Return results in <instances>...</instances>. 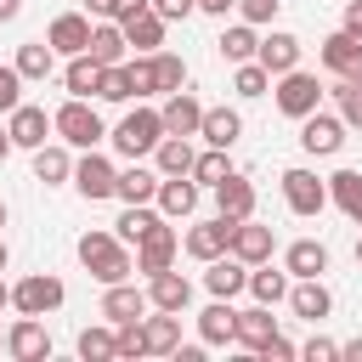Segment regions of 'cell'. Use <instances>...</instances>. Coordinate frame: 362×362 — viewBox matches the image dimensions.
<instances>
[{"label": "cell", "mask_w": 362, "mask_h": 362, "mask_svg": "<svg viewBox=\"0 0 362 362\" xmlns=\"http://www.w3.org/2000/svg\"><path fill=\"white\" fill-rule=\"evenodd\" d=\"M74 249H79V266H85L96 283H124V277L136 272V260H130V249H124L119 232H85Z\"/></svg>", "instance_id": "6da1fadb"}, {"label": "cell", "mask_w": 362, "mask_h": 362, "mask_svg": "<svg viewBox=\"0 0 362 362\" xmlns=\"http://www.w3.org/2000/svg\"><path fill=\"white\" fill-rule=\"evenodd\" d=\"M51 130H57V141H68V147H96L107 130H102V113L90 107V96H68L57 113H51Z\"/></svg>", "instance_id": "7a4b0ae2"}, {"label": "cell", "mask_w": 362, "mask_h": 362, "mask_svg": "<svg viewBox=\"0 0 362 362\" xmlns=\"http://www.w3.org/2000/svg\"><path fill=\"white\" fill-rule=\"evenodd\" d=\"M158 136H164V119H158V107H136V113H124V119H119V130H113V147H119L124 158H147V153L158 147Z\"/></svg>", "instance_id": "3957f363"}, {"label": "cell", "mask_w": 362, "mask_h": 362, "mask_svg": "<svg viewBox=\"0 0 362 362\" xmlns=\"http://www.w3.org/2000/svg\"><path fill=\"white\" fill-rule=\"evenodd\" d=\"M62 300H68V288H62V277H51V272H34V277L11 283V305H17L23 317H51Z\"/></svg>", "instance_id": "277c9868"}, {"label": "cell", "mask_w": 362, "mask_h": 362, "mask_svg": "<svg viewBox=\"0 0 362 362\" xmlns=\"http://www.w3.org/2000/svg\"><path fill=\"white\" fill-rule=\"evenodd\" d=\"M317 107H322V85H317V74H305V68L277 74V113L305 119V113H317Z\"/></svg>", "instance_id": "5b68a950"}, {"label": "cell", "mask_w": 362, "mask_h": 362, "mask_svg": "<svg viewBox=\"0 0 362 362\" xmlns=\"http://www.w3.org/2000/svg\"><path fill=\"white\" fill-rule=\"evenodd\" d=\"M283 204L294 209V215H322L328 209V181L317 175V170H283Z\"/></svg>", "instance_id": "8992f818"}, {"label": "cell", "mask_w": 362, "mask_h": 362, "mask_svg": "<svg viewBox=\"0 0 362 362\" xmlns=\"http://www.w3.org/2000/svg\"><path fill=\"white\" fill-rule=\"evenodd\" d=\"M300 147H305L311 158H334V153L345 147V119H339V113H322V107L305 113V119H300Z\"/></svg>", "instance_id": "52a82bcc"}, {"label": "cell", "mask_w": 362, "mask_h": 362, "mask_svg": "<svg viewBox=\"0 0 362 362\" xmlns=\"http://www.w3.org/2000/svg\"><path fill=\"white\" fill-rule=\"evenodd\" d=\"M317 62L328 68V74H339V79H351V85H362V40L356 34H345V28H334L322 45H317Z\"/></svg>", "instance_id": "ba28073f"}, {"label": "cell", "mask_w": 362, "mask_h": 362, "mask_svg": "<svg viewBox=\"0 0 362 362\" xmlns=\"http://www.w3.org/2000/svg\"><path fill=\"white\" fill-rule=\"evenodd\" d=\"M113 181H119V170H113L96 147H85V158H74V187H79V198H85V204L113 198Z\"/></svg>", "instance_id": "9c48e42d"}, {"label": "cell", "mask_w": 362, "mask_h": 362, "mask_svg": "<svg viewBox=\"0 0 362 362\" xmlns=\"http://www.w3.org/2000/svg\"><path fill=\"white\" fill-rule=\"evenodd\" d=\"M175 249H181V238H175V226H164V221H153L141 238H136V272H164L170 260H175Z\"/></svg>", "instance_id": "30bf717a"}, {"label": "cell", "mask_w": 362, "mask_h": 362, "mask_svg": "<svg viewBox=\"0 0 362 362\" xmlns=\"http://www.w3.org/2000/svg\"><path fill=\"white\" fill-rule=\"evenodd\" d=\"M6 130H11V147H45L51 141V113L45 107H34V102H17L11 113H6Z\"/></svg>", "instance_id": "8fae6325"}, {"label": "cell", "mask_w": 362, "mask_h": 362, "mask_svg": "<svg viewBox=\"0 0 362 362\" xmlns=\"http://www.w3.org/2000/svg\"><path fill=\"white\" fill-rule=\"evenodd\" d=\"M272 249H277L272 226H260L255 215H249V221H232V243H226V255H238L243 266H260V260H272Z\"/></svg>", "instance_id": "7c38bea8"}, {"label": "cell", "mask_w": 362, "mask_h": 362, "mask_svg": "<svg viewBox=\"0 0 362 362\" xmlns=\"http://www.w3.org/2000/svg\"><path fill=\"white\" fill-rule=\"evenodd\" d=\"M153 204H158L164 221H187V215L198 209V181H192V175H158Z\"/></svg>", "instance_id": "4fadbf2b"}, {"label": "cell", "mask_w": 362, "mask_h": 362, "mask_svg": "<svg viewBox=\"0 0 362 362\" xmlns=\"http://www.w3.org/2000/svg\"><path fill=\"white\" fill-rule=\"evenodd\" d=\"M6 351H11L17 362H45V356H51L45 322H40V317H17V322L6 328Z\"/></svg>", "instance_id": "5bb4252c"}, {"label": "cell", "mask_w": 362, "mask_h": 362, "mask_svg": "<svg viewBox=\"0 0 362 362\" xmlns=\"http://www.w3.org/2000/svg\"><path fill=\"white\" fill-rule=\"evenodd\" d=\"M45 45H51L57 57H79V51L90 45V17H85V11H62V17H51Z\"/></svg>", "instance_id": "9a60e30c"}, {"label": "cell", "mask_w": 362, "mask_h": 362, "mask_svg": "<svg viewBox=\"0 0 362 362\" xmlns=\"http://www.w3.org/2000/svg\"><path fill=\"white\" fill-rule=\"evenodd\" d=\"M300 51H305V45H300V40L288 34V28H272V34H266V40L255 45V62H260V68H266V74L277 79V74L300 68Z\"/></svg>", "instance_id": "2e32d148"}, {"label": "cell", "mask_w": 362, "mask_h": 362, "mask_svg": "<svg viewBox=\"0 0 362 362\" xmlns=\"http://www.w3.org/2000/svg\"><path fill=\"white\" fill-rule=\"evenodd\" d=\"M147 305H153V311H187V305H192V283H187L175 266H164V272L147 277Z\"/></svg>", "instance_id": "e0dca14e"}, {"label": "cell", "mask_w": 362, "mask_h": 362, "mask_svg": "<svg viewBox=\"0 0 362 362\" xmlns=\"http://www.w3.org/2000/svg\"><path fill=\"white\" fill-rule=\"evenodd\" d=\"M158 119H164V136H198L204 102H198L192 90H170V96H164V107H158Z\"/></svg>", "instance_id": "ac0fdd59"}, {"label": "cell", "mask_w": 362, "mask_h": 362, "mask_svg": "<svg viewBox=\"0 0 362 362\" xmlns=\"http://www.w3.org/2000/svg\"><path fill=\"white\" fill-rule=\"evenodd\" d=\"M215 215H226V221H249L255 215V181L249 175H226V181H215Z\"/></svg>", "instance_id": "d6986e66"}, {"label": "cell", "mask_w": 362, "mask_h": 362, "mask_svg": "<svg viewBox=\"0 0 362 362\" xmlns=\"http://www.w3.org/2000/svg\"><path fill=\"white\" fill-rule=\"evenodd\" d=\"M102 317H107V322L147 317V288H136L130 277H124V283H102Z\"/></svg>", "instance_id": "ffe728a7"}, {"label": "cell", "mask_w": 362, "mask_h": 362, "mask_svg": "<svg viewBox=\"0 0 362 362\" xmlns=\"http://www.w3.org/2000/svg\"><path fill=\"white\" fill-rule=\"evenodd\" d=\"M288 305H294V317L322 322V317L334 311V294H328V283H322V277H294V283H288Z\"/></svg>", "instance_id": "44dd1931"}, {"label": "cell", "mask_w": 362, "mask_h": 362, "mask_svg": "<svg viewBox=\"0 0 362 362\" xmlns=\"http://www.w3.org/2000/svg\"><path fill=\"white\" fill-rule=\"evenodd\" d=\"M85 57H90V62H102V68L124 62V57H130V40H124V28H119L113 17L90 23V45H85Z\"/></svg>", "instance_id": "7402d4cb"}, {"label": "cell", "mask_w": 362, "mask_h": 362, "mask_svg": "<svg viewBox=\"0 0 362 362\" xmlns=\"http://www.w3.org/2000/svg\"><path fill=\"white\" fill-rule=\"evenodd\" d=\"M226 243H232V221L226 215H215V221H198L192 232H187V255L192 260H215V255H226Z\"/></svg>", "instance_id": "603a6c76"}, {"label": "cell", "mask_w": 362, "mask_h": 362, "mask_svg": "<svg viewBox=\"0 0 362 362\" xmlns=\"http://www.w3.org/2000/svg\"><path fill=\"white\" fill-rule=\"evenodd\" d=\"M204 288H209L215 300H232V294H243V288H249V266H243L238 255H215V260H209V272H204Z\"/></svg>", "instance_id": "cb8c5ba5"}, {"label": "cell", "mask_w": 362, "mask_h": 362, "mask_svg": "<svg viewBox=\"0 0 362 362\" xmlns=\"http://www.w3.org/2000/svg\"><path fill=\"white\" fill-rule=\"evenodd\" d=\"M198 136L209 141V147H238V136H243V119H238V107H204V119H198Z\"/></svg>", "instance_id": "d4e9b609"}, {"label": "cell", "mask_w": 362, "mask_h": 362, "mask_svg": "<svg viewBox=\"0 0 362 362\" xmlns=\"http://www.w3.org/2000/svg\"><path fill=\"white\" fill-rule=\"evenodd\" d=\"M34 181H45V187H62V181H74L68 141H45V147H34Z\"/></svg>", "instance_id": "484cf974"}, {"label": "cell", "mask_w": 362, "mask_h": 362, "mask_svg": "<svg viewBox=\"0 0 362 362\" xmlns=\"http://www.w3.org/2000/svg\"><path fill=\"white\" fill-rule=\"evenodd\" d=\"M232 334H238V311H232V300H215V305L198 311V339H204V345H232Z\"/></svg>", "instance_id": "4316f807"}, {"label": "cell", "mask_w": 362, "mask_h": 362, "mask_svg": "<svg viewBox=\"0 0 362 362\" xmlns=\"http://www.w3.org/2000/svg\"><path fill=\"white\" fill-rule=\"evenodd\" d=\"M272 334H277V317H272V305H260V300H255L249 311H238V334H232V339H238L243 351H260Z\"/></svg>", "instance_id": "83f0119b"}, {"label": "cell", "mask_w": 362, "mask_h": 362, "mask_svg": "<svg viewBox=\"0 0 362 362\" xmlns=\"http://www.w3.org/2000/svg\"><path fill=\"white\" fill-rule=\"evenodd\" d=\"M141 334H147V356H175V345H181V311L141 317Z\"/></svg>", "instance_id": "f1b7e54d"}, {"label": "cell", "mask_w": 362, "mask_h": 362, "mask_svg": "<svg viewBox=\"0 0 362 362\" xmlns=\"http://www.w3.org/2000/svg\"><path fill=\"white\" fill-rule=\"evenodd\" d=\"M192 141L187 136H158V147H153V170L158 175H192Z\"/></svg>", "instance_id": "f546056e"}, {"label": "cell", "mask_w": 362, "mask_h": 362, "mask_svg": "<svg viewBox=\"0 0 362 362\" xmlns=\"http://www.w3.org/2000/svg\"><path fill=\"white\" fill-rule=\"evenodd\" d=\"M153 192H158V170H147V164H136V158H130V170H119V181H113V198H124V204H153Z\"/></svg>", "instance_id": "4dcf8cb0"}, {"label": "cell", "mask_w": 362, "mask_h": 362, "mask_svg": "<svg viewBox=\"0 0 362 362\" xmlns=\"http://www.w3.org/2000/svg\"><path fill=\"white\" fill-rule=\"evenodd\" d=\"M283 272H288V277H322V272H328V249H322L317 238H300V243H288Z\"/></svg>", "instance_id": "1f68e13d"}, {"label": "cell", "mask_w": 362, "mask_h": 362, "mask_svg": "<svg viewBox=\"0 0 362 362\" xmlns=\"http://www.w3.org/2000/svg\"><path fill=\"white\" fill-rule=\"evenodd\" d=\"M328 204H339V209L362 226V170H334V175H328Z\"/></svg>", "instance_id": "d6a6232c"}, {"label": "cell", "mask_w": 362, "mask_h": 362, "mask_svg": "<svg viewBox=\"0 0 362 362\" xmlns=\"http://www.w3.org/2000/svg\"><path fill=\"white\" fill-rule=\"evenodd\" d=\"M119 28H124V40H130L136 51H158V45H164V17H158L153 6H147V11H136V17H124Z\"/></svg>", "instance_id": "836d02e7"}, {"label": "cell", "mask_w": 362, "mask_h": 362, "mask_svg": "<svg viewBox=\"0 0 362 362\" xmlns=\"http://www.w3.org/2000/svg\"><path fill=\"white\" fill-rule=\"evenodd\" d=\"M147 68H153V96H170L187 85V62L175 51H147Z\"/></svg>", "instance_id": "e575fe53"}, {"label": "cell", "mask_w": 362, "mask_h": 362, "mask_svg": "<svg viewBox=\"0 0 362 362\" xmlns=\"http://www.w3.org/2000/svg\"><path fill=\"white\" fill-rule=\"evenodd\" d=\"M23 79H51L57 74V51L45 45V40H28V45H17V62H11Z\"/></svg>", "instance_id": "d590c367"}, {"label": "cell", "mask_w": 362, "mask_h": 362, "mask_svg": "<svg viewBox=\"0 0 362 362\" xmlns=\"http://www.w3.org/2000/svg\"><path fill=\"white\" fill-rule=\"evenodd\" d=\"M249 294H255L260 305H277V300H288V272H272V260L249 266Z\"/></svg>", "instance_id": "8d00e7d4"}, {"label": "cell", "mask_w": 362, "mask_h": 362, "mask_svg": "<svg viewBox=\"0 0 362 362\" xmlns=\"http://www.w3.org/2000/svg\"><path fill=\"white\" fill-rule=\"evenodd\" d=\"M62 85H68V96H96V85H102V62H90L85 51H79V57H68Z\"/></svg>", "instance_id": "74e56055"}, {"label": "cell", "mask_w": 362, "mask_h": 362, "mask_svg": "<svg viewBox=\"0 0 362 362\" xmlns=\"http://www.w3.org/2000/svg\"><path fill=\"white\" fill-rule=\"evenodd\" d=\"M215 45H221V57H226V62L238 68V62H249V57H255L260 34H255V23H232V28H226V34L215 40Z\"/></svg>", "instance_id": "f35d334b"}, {"label": "cell", "mask_w": 362, "mask_h": 362, "mask_svg": "<svg viewBox=\"0 0 362 362\" xmlns=\"http://www.w3.org/2000/svg\"><path fill=\"white\" fill-rule=\"evenodd\" d=\"M74 351L85 356V362H113V322L102 328V322H90V328H79V339H74Z\"/></svg>", "instance_id": "ab89813d"}, {"label": "cell", "mask_w": 362, "mask_h": 362, "mask_svg": "<svg viewBox=\"0 0 362 362\" xmlns=\"http://www.w3.org/2000/svg\"><path fill=\"white\" fill-rule=\"evenodd\" d=\"M113 356H119V362H130V356H147L141 317H130V322H113Z\"/></svg>", "instance_id": "60d3db41"}, {"label": "cell", "mask_w": 362, "mask_h": 362, "mask_svg": "<svg viewBox=\"0 0 362 362\" xmlns=\"http://www.w3.org/2000/svg\"><path fill=\"white\" fill-rule=\"evenodd\" d=\"M226 175H232L226 147H209V153H198V158H192V181H198V187H215V181H226Z\"/></svg>", "instance_id": "b9f144b4"}, {"label": "cell", "mask_w": 362, "mask_h": 362, "mask_svg": "<svg viewBox=\"0 0 362 362\" xmlns=\"http://www.w3.org/2000/svg\"><path fill=\"white\" fill-rule=\"evenodd\" d=\"M153 221H164V215H158L153 204H124V215H119L113 226H119V238H124V243H136V238H141V232H147Z\"/></svg>", "instance_id": "7bdbcfd3"}, {"label": "cell", "mask_w": 362, "mask_h": 362, "mask_svg": "<svg viewBox=\"0 0 362 362\" xmlns=\"http://www.w3.org/2000/svg\"><path fill=\"white\" fill-rule=\"evenodd\" d=\"M232 90H238V96H266V90H272V74H266V68L249 57V62H238V74H232Z\"/></svg>", "instance_id": "ee69618b"}, {"label": "cell", "mask_w": 362, "mask_h": 362, "mask_svg": "<svg viewBox=\"0 0 362 362\" xmlns=\"http://www.w3.org/2000/svg\"><path fill=\"white\" fill-rule=\"evenodd\" d=\"M96 96H102V102H130V96H136V85H130V68H124V62L102 68V85H96Z\"/></svg>", "instance_id": "f6af8a7d"}, {"label": "cell", "mask_w": 362, "mask_h": 362, "mask_svg": "<svg viewBox=\"0 0 362 362\" xmlns=\"http://www.w3.org/2000/svg\"><path fill=\"white\" fill-rule=\"evenodd\" d=\"M334 102H339V119H345V130H362V85L339 79V85H334Z\"/></svg>", "instance_id": "bcb514c9"}, {"label": "cell", "mask_w": 362, "mask_h": 362, "mask_svg": "<svg viewBox=\"0 0 362 362\" xmlns=\"http://www.w3.org/2000/svg\"><path fill=\"white\" fill-rule=\"evenodd\" d=\"M17 102H23V74L11 62H0V113H11Z\"/></svg>", "instance_id": "7dc6e473"}, {"label": "cell", "mask_w": 362, "mask_h": 362, "mask_svg": "<svg viewBox=\"0 0 362 362\" xmlns=\"http://www.w3.org/2000/svg\"><path fill=\"white\" fill-rule=\"evenodd\" d=\"M277 6H283V0H238V17L255 23V28H266V23L277 17Z\"/></svg>", "instance_id": "c3c4849f"}, {"label": "cell", "mask_w": 362, "mask_h": 362, "mask_svg": "<svg viewBox=\"0 0 362 362\" xmlns=\"http://www.w3.org/2000/svg\"><path fill=\"white\" fill-rule=\"evenodd\" d=\"M255 356H266V362H288V356H300V345H294L288 334H272V339H266Z\"/></svg>", "instance_id": "681fc988"}, {"label": "cell", "mask_w": 362, "mask_h": 362, "mask_svg": "<svg viewBox=\"0 0 362 362\" xmlns=\"http://www.w3.org/2000/svg\"><path fill=\"white\" fill-rule=\"evenodd\" d=\"M300 356H305V362H334V356H339V345H334V339H322V334H311V339L300 345Z\"/></svg>", "instance_id": "f907efd6"}, {"label": "cell", "mask_w": 362, "mask_h": 362, "mask_svg": "<svg viewBox=\"0 0 362 362\" xmlns=\"http://www.w3.org/2000/svg\"><path fill=\"white\" fill-rule=\"evenodd\" d=\"M153 11H158L164 23H181L187 11H198V0H153Z\"/></svg>", "instance_id": "816d5d0a"}, {"label": "cell", "mask_w": 362, "mask_h": 362, "mask_svg": "<svg viewBox=\"0 0 362 362\" xmlns=\"http://www.w3.org/2000/svg\"><path fill=\"white\" fill-rule=\"evenodd\" d=\"M339 28L362 40V0H345V23H339Z\"/></svg>", "instance_id": "f5cc1de1"}, {"label": "cell", "mask_w": 362, "mask_h": 362, "mask_svg": "<svg viewBox=\"0 0 362 362\" xmlns=\"http://www.w3.org/2000/svg\"><path fill=\"white\" fill-rule=\"evenodd\" d=\"M85 17H119V0H85Z\"/></svg>", "instance_id": "db71d44e"}, {"label": "cell", "mask_w": 362, "mask_h": 362, "mask_svg": "<svg viewBox=\"0 0 362 362\" xmlns=\"http://www.w3.org/2000/svg\"><path fill=\"white\" fill-rule=\"evenodd\" d=\"M175 362H204V339L198 345H175Z\"/></svg>", "instance_id": "11a10c76"}, {"label": "cell", "mask_w": 362, "mask_h": 362, "mask_svg": "<svg viewBox=\"0 0 362 362\" xmlns=\"http://www.w3.org/2000/svg\"><path fill=\"white\" fill-rule=\"evenodd\" d=\"M147 6H153V0H119V17H113V23H124V17H136V11H147Z\"/></svg>", "instance_id": "9f6ffc18"}, {"label": "cell", "mask_w": 362, "mask_h": 362, "mask_svg": "<svg viewBox=\"0 0 362 362\" xmlns=\"http://www.w3.org/2000/svg\"><path fill=\"white\" fill-rule=\"evenodd\" d=\"M238 0H198V11H209V17H226Z\"/></svg>", "instance_id": "6f0895ef"}, {"label": "cell", "mask_w": 362, "mask_h": 362, "mask_svg": "<svg viewBox=\"0 0 362 362\" xmlns=\"http://www.w3.org/2000/svg\"><path fill=\"white\" fill-rule=\"evenodd\" d=\"M339 356H345V362H362V334H356V339H345V345H339Z\"/></svg>", "instance_id": "680465c9"}, {"label": "cell", "mask_w": 362, "mask_h": 362, "mask_svg": "<svg viewBox=\"0 0 362 362\" xmlns=\"http://www.w3.org/2000/svg\"><path fill=\"white\" fill-rule=\"evenodd\" d=\"M17 11H23V0H0V23H11Z\"/></svg>", "instance_id": "91938a15"}, {"label": "cell", "mask_w": 362, "mask_h": 362, "mask_svg": "<svg viewBox=\"0 0 362 362\" xmlns=\"http://www.w3.org/2000/svg\"><path fill=\"white\" fill-rule=\"evenodd\" d=\"M11 158V130H0V164Z\"/></svg>", "instance_id": "94428289"}, {"label": "cell", "mask_w": 362, "mask_h": 362, "mask_svg": "<svg viewBox=\"0 0 362 362\" xmlns=\"http://www.w3.org/2000/svg\"><path fill=\"white\" fill-rule=\"evenodd\" d=\"M6 260H11V249H6V238H0V272H6Z\"/></svg>", "instance_id": "6125c7cd"}, {"label": "cell", "mask_w": 362, "mask_h": 362, "mask_svg": "<svg viewBox=\"0 0 362 362\" xmlns=\"http://www.w3.org/2000/svg\"><path fill=\"white\" fill-rule=\"evenodd\" d=\"M6 305H11V288H6V283H0V311H6Z\"/></svg>", "instance_id": "be15d7a7"}, {"label": "cell", "mask_w": 362, "mask_h": 362, "mask_svg": "<svg viewBox=\"0 0 362 362\" xmlns=\"http://www.w3.org/2000/svg\"><path fill=\"white\" fill-rule=\"evenodd\" d=\"M356 266H362V238H356Z\"/></svg>", "instance_id": "e7e4bbea"}, {"label": "cell", "mask_w": 362, "mask_h": 362, "mask_svg": "<svg viewBox=\"0 0 362 362\" xmlns=\"http://www.w3.org/2000/svg\"><path fill=\"white\" fill-rule=\"evenodd\" d=\"M0 226H6V204H0Z\"/></svg>", "instance_id": "03108f58"}, {"label": "cell", "mask_w": 362, "mask_h": 362, "mask_svg": "<svg viewBox=\"0 0 362 362\" xmlns=\"http://www.w3.org/2000/svg\"><path fill=\"white\" fill-rule=\"evenodd\" d=\"M0 345H6V334H0Z\"/></svg>", "instance_id": "003e7915"}]
</instances>
